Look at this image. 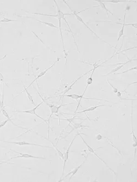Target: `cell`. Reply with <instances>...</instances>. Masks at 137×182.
I'll use <instances>...</instances> for the list:
<instances>
[{"label": "cell", "mask_w": 137, "mask_h": 182, "mask_svg": "<svg viewBox=\"0 0 137 182\" xmlns=\"http://www.w3.org/2000/svg\"><path fill=\"white\" fill-rule=\"evenodd\" d=\"M54 2L55 3V5H56V7L57 8V13L55 15H51V14H42V13H32L33 14H36V15H45V16H47V17H55V18H57L58 20H59V31L61 32V38H62V43H63V50H64V53L65 54V56H66V52H65V48H64V40H63V35H62V28H61V20L62 19H64L65 20V21L66 22V23L67 24L68 26V28L70 30V32L72 34V37H74V34L73 32L71 31V28L68 25V21H67V20L65 19V15H71L72 14V13H64L62 12V11L60 9V8L59 7V6L58 5L57 2L55 1H54Z\"/></svg>", "instance_id": "cell-1"}, {"label": "cell", "mask_w": 137, "mask_h": 182, "mask_svg": "<svg viewBox=\"0 0 137 182\" xmlns=\"http://www.w3.org/2000/svg\"><path fill=\"white\" fill-rule=\"evenodd\" d=\"M63 2H64L65 3V4H66V5H67V6H68L69 7V8L70 9V10L71 11V12H72V13H73V14H74V15H75L76 18H77V19L78 20V21H79L80 22H81V23H82V24H83V25H84V26H85L86 27H87V28H88V29L89 30V31H90V32H92V34H94V35L96 36V37H97L98 38H99V40H102V38H100V37H99V36H98L97 35V34H96V33H95V32H94V31H93V30H91V29H90V28L88 27V26H87V24H86V23H84V21H83V20H82V18H81V17H80V16H79V15H78V14L80 13H81V12H83V11H86V10H87V9H88V8H86V9L85 10L82 11H81V12H76L75 11H73V10H72V9H71V8H70V6H68V4H67V3H66V2H65V1H63Z\"/></svg>", "instance_id": "cell-2"}, {"label": "cell", "mask_w": 137, "mask_h": 182, "mask_svg": "<svg viewBox=\"0 0 137 182\" xmlns=\"http://www.w3.org/2000/svg\"><path fill=\"white\" fill-rule=\"evenodd\" d=\"M42 103H43V101H42L38 105H37V106H35V107H34V108H33V109H30V110H27V111H13V112H17V113H28V114H31L34 115H36L37 118H40V119H42L43 121H44L46 124H47V120H46V119H45L44 118H43L42 117H41L39 115L37 114L36 113V109L38 108L39 106H41V105L42 104Z\"/></svg>", "instance_id": "cell-3"}, {"label": "cell", "mask_w": 137, "mask_h": 182, "mask_svg": "<svg viewBox=\"0 0 137 182\" xmlns=\"http://www.w3.org/2000/svg\"><path fill=\"white\" fill-rule=\"evenodd\" d=\"M80 137H81V138H82V141H83V142H84V144H86V146H87V149H88V150L89 151V152H90V153H92V154H93L94 155L96 156V157L97 158H98V159H99L100 160H101L103 162V163H104V164H105V165H106V167H108V169H109L110 170V171H111L112 172H113L114 175H117L116 172L115 171H113V170H112V169H111V168L108 165V164H107V163H106V162L104 161L103 160V159H102L101 158H100V157H99V156L98 155H97V154H96V152H95V150H94L93 149V148H92L91 147H90L89 145H88V144H87V143L86 142V141H85L84 140V139H83V138L82 136H81V135H80Z\"/></svg>", "instance_id": "cell-4"}, {"label": "cell", "mask_w": 137, "mask_h": 182, "mask_svg": "<svg viewBox=\"0 0 137 182\" xmlns=\"http://www.w3.org/2000/svg\"><path fill=\"white\" fill-rule=\"evenodd\" d=\"M64 96H67V97H70V98H71V99H74V100H77H77L80 99V101L78 102V106H77V108H76V111L75 112V113H76L77 111L78 110L79 105H80V102L81 101V100H82V99H86V100H99V101L103 100H102V99H98L86 98V97H84L83 96H82V95H78L76 94L65 95L64 96Z\"/></svg>", "instance_id": "cell-5"}, {"label": "cell", "mask_w": 137, "mask_h": 182, "mask_svg": "<svg viewBox=\"0 0 137 182\" xmlns=\"http://www.w3.org/2000/svg\"><path fill=\"white\" fill-rule=\"evenodd\" d=\"M80 134H76L75 135V136L74 137V138H73V140H72V141L71 142V143L70 144V145H69V146L68 147V148H67V151L64 153V165H63V173H62V177H61V178H62V177H63V175H64V171H65V166H66V163H67V161L68 160V154H69V150H70V149L71 148V146H72V144L73 143V142L74 141H75V140L76 137H77V136L78 135H79Z\"/></svg>", "instance_id": "cell-6"}, {"label": "cell", "mask_w": 137, "mask_h": 182, "mask_svg": "<svg viewBox=\"0 0 137 182\" xmlns=\"http://www.w3.org/2000/svg\"><path fill=\"white\" fill-rule=\"evenodd\" d=\"M5 143H11V144H15L18 146H25V145H28V146H38V147H44V148H52V147L47 146H42L40 144H37L34 143H28L27 142L25 141H18V142H10V141H3Z\"/></svg>", "instance_id": "cell-7"}, {"label": "cell", "mask_w": 137, "mask_h": 182, "mask_svg": "<svg viewBox=\"0 0 137 182\" xmlns=\"http://www.w3.org/2000/svg\"><path fill=\"white\" fill-rule=\"evenodd\" d=\"M71 104H73V103H68V104H64V105H61L60 106H55L53 105H50V104H48L47 103V105L49 106V107L51 109V114L49 116V119H48V126L49 125V120L51 118V116L54 113H58V111L59 110V109L62 107L63 106H65V105H71Z\"/></svg>", "instance_id": "cell-8"}, {"label": "cell", "mask_w": 137, "mask_h": 182, "mask_svg": "<svg viewBox=\"0 0 137 182\" xmlns=\"http://www.w3.org/2000/svg\"><path fill=\"white\" fill-rule=\"evenodd\" d=\"M13 152H15L16 153H18L19 154H20V155L17 156L15 157L11 158L9 160H12V159H17V158H34V159H46V158H44V157L36 156L30 155V154H27V153H21L18 152H15V151H13Z\"/></svg>", "instance_id": "cell-9"}, {"label": "cell", "mask_w": 137, "mask_h": 182, "mask_svg": "<svg viewBox=\"0 0 137 182\" xmlns=\"http://www.w3.org/2000/svg\"><path fill=\"white\" fill-rule=\"evenodd\" d=\"M0 107H1V112H2V114L3 115L6 117V118H7V119H8L9 120V121H10L12 124H13V125H14L15 126H16V127H18V128H23V129H25V130H27V128H23V127H21V126H19L18 125H16V124H15L14 123L13 121L11 120V118H10V116H9V114H8V113H7V112H6V111L5 110V109L4 108V105H3V101H2V103H1V102H0Z\"/></svg>", "instance_id": "cell-10"}, {"label": "cell", "mask_w": 137, "mask_h": 182, "mask_svg": "<svg viewBox=\"0 0 137 182\" xmlns=\"http://www.w3.org/2000/svg\"><path fill=\"white\" fill-rule=\"evenodd\" d=\"M59 60H60V59H59V58H58V59H57V60L55 61V62H54V63H53V64H52V65H51V66H50L49 68H47V69H46L45 70L43 71L42 72H41V73H40V74L38 75V76H37V77H36V78L33 81H32V82H31V83H30V85H29V86L27 87V89L29 88V87H30V86H31V85H33V83H34L35 81H37V80H38L39 79H40V78L41 77H42V76H43V75H44L45 74H46V73H47V72L48 71V70H49V69H51L52 68H53V67L55 66V65L56 64V63H57V62H58V61H59Z\"/></svg>", "instance_id": "cell-11"}, {"label": "cell", "mask_w": 137, "mask_h": 182, "mask_svg": "<svg viewBox=\"0 0 137 182\" xmlns=\"http://www.w3.org/2000/svg\"><path fill=\"white\" fill-rule=\"evenodd\" d=\"M136 60H137V59H134V60H129L127 61H126V62H123V63H120V64H114V65H113V66H115V65H121L118 66H117V67H116V68H114V69H112V70H111V72H110L109 73H108V74H105V75H104L103 76H106V75H109V74H112V73H115V72H116L117 71H118V70H120L122 68H123V66H124L125 65L127 64L128 63L132 61Z\"/></svg>", "instance_id": "cell-12"}, {"label": "cell", "mask_w": 137, "mask_h": 182, "mask_svg": "<svg viewBox=\"0 0 137 182\" xmlns=\"http://www.w3.org/2000/svg\"><path fill=\"white\" fill-rule=\"evenodd\" d=\"M86 158H87V157H86V159H85V160L83 161V162H82V163L81 164V165H80L78 166H77V167H76V168L74 169L73 170H72L71 171H70V172H68V173L67 174V175H66L64 178H67V177H68V176L69 175H70V178H69V181H70L71 179V178H72V177L73 176H74V175H75L76 173L78 172V171L79 170V169H80L81 167H82V165L84 164V162L86 160Z\"/></svg>", "instance_id": "cell-13"}, {"label": "cell", "mask_w": 137, "mask_h": 182, "mask_svg": "<svg viewBox=\"0 0 137 182\" xmlns=\"http://www.w3.org/2000/svg\"><path fill=\"white\" fill-rule=\"evenodd\" d=\"M99 66H100V65L96 66H94V68H93L92 73H91L90 75L88 78V79H87V85H86V88L84 89V91H83V93L82 94V96H84V93H85V92H86L87 89L88 88V87L89 85H90L91 84H92V83H93V73H94L95 69H96V68H98Z\"/></svg>", "instance_id": "cell-14"}, {"label": "cell", "mask_w": 137, "mask_h": 182, "mask_svg": "<svg viewBox=\"0 0 137 182\" xmlns=\"http://www.w3.org/2000/svg\"><path fill=\"white\" fill-rule=\"evenodd\" d=\"M126 11L125 10V12H124V18H123V24H121V23H115L116 24H120V25H122V27L121 28V29L120 30L119 32H118V38H117V42L119 41V40H120V38H121V37L123 36L124 34V28L125 27V19H126Z\"/></svg>", "instance_id": "cell-15"}, {"label": "cell", "mask_w": 137, "mask_h": 182, "mask_svg": "<svg viewBox=\"0 0 137 182\" xmlns=\"http://www.w3.org/2000/svg\"><path fill=\"white\" fill-rule=\"evenodd\" d=\"M92 70H93V68H92V69H91L90 70H89V71L87 72L86 73H85L84 74H83V75H81V76H80V77H78V78H77V79H76V81H74V83H72V84H71V85H70V87H68V89H67V90H65V91H64V94H63V97H64V96L66 94V93H68V91H69L70 90H71V88H72V87H73V86H74V85L76 83V82H77V81H78V80H80V79L81 78H82L83 77H84V75H86V74H88V73L89 72H90V71H92Z\"/></svg>", "instance_id": "cell-16"}, {"label": "cell", "mask_w": 137, "mask_h": 182, "mask_svg": "<svg viewBox=\"0 0 137 182\" xmlns=\"http://www.w3.org/2000/svg\"><path fill=\"white\" fill-rule=\"evenodd\" d=\"M96 1V2H98L99 5H98V6H94V7H100L101 8H103L104 9H105V10L106 11V12L107 16H108V13H109L110 14H111V15H113V13L106 8V6H105V4H104L103 2H102V1Z\"/></svg>", "instance_id": "cell-17"}, {"label": "cell", "mask_w": 137, "mask_h": 182, "mask_svg": "<svg viewBox=\"0 0 137 182\" xmlns=\"http://www.w3.org/2000/svg\"><path fill=\"white\" fill-rule=\"evenodd\" d=\"M106 106L105 105H98V106H93V107H89L88 108H87V109H85L84 110H83L81 112H77V114H80V113H86L87 112H91V111H94L96 109L99 108V107H102V106Z\"/></svg>", "instance_id": "cell-18"}, {"label": "cell", "mask_w": 137, "mask_h": 182, "mask_svg": "<svg viewBox=\"0 0 137 182\" xmlns=\"http://www.w3.org/2000/svg\"><path fill=\"white\" fill-rule=\"evenodd\" d=\"M46 139H47V140H48L52 144V145H53V146L54 148L56 150V151H57V153H58V155L59 156V157H60L61 158H62V159L64 160V154L62 153V152H61V150H59L57 148V146H55V144H54V143H53L49 139H47V138H46Z\"/></svg>", "instance_id": "cell-19"}, {"label": "cell", "mask_w": 137, "mask_h": 182, "mask_svg": "<svg viewBox=\"0 0 137 182\" xmlns=\"http://www.w3.org/2000/svg\"><path fill=\"white\" fill-rule=\"evenodd\" d=\"M24 90H25V92H26V93H27V98H28L29 100L30 101V102H31L33 104V105H34L35 106H36V105H35V103L34 101V99H33V97H32L31 95L28 92L27 89L26 87H25V85H24Z\"/></svg>", "instance_id": "cell-20"}, {"label": "cell", "mask_w": 137, "mask_h": 182, "mask_svg": "<svg viewBox=\"0 0 137 182\" xmlns=\"http://www.w3.org/2000/svg\"><path fill=\"white\" fill-rule=\"evenodd\" d=\"M81 124H82V122H81V123H79V124H74V128L72 129V130H71V131L69 133V134H70V133H71L72 131H74V130H75V129H77V128H85V127H89L88 126H83V125H81Z\"/></svg>", "instance_id": "cell-21"}, {"label": "cell", "mask_w": 137, "mask_h": 182, "mask_svg": "<svg viewBox=\"0 0 137 182\" xmlns=\"http://www.w3.org/2000/svg\"><path fill=\"white\" fill-rule=\"evenodd\" d=\"M37 20V21L40 22V23H42V24H45V25H47V26H49V27H55V28H58V27H57V26H55V25H54L53 24H52V23H46V22H44V21H41V20Z\"/></svg>", "instance_id": "cell-22"}, {"label": "cell", "mask_w": 137, "mask_h": 182, "mask_svg": "<svg viewBox=\"0 0 137 182\" xmlns=\"http://www.w3.org/2000/svg\"><path fill=\"white\" fill-rule=\"evenodd\" d=\"M102 2H111V3H118V2H130V1H120V0H117V1H115V0H110V1H102Z\"/></svg>", "instance_id": "cell-23"}, {"label": "cell", "mask_w": 137, "mask_h": 182, "mask_svg": "<svg viewBox=\"0 0 137 182\" xmlns=\"http://www.w3.org/2000/svg\"><path fill=\"white\" fill-rule=\"evenodd\" d=\"M75 119V117H73V118H66V119H59V120H66V121H68V126H70V123L72 122V121H74V120Z\"/></svg>", "instance_id": "cell-24"}, {"label": "cell", "mask_w": 137, "mask_h": 182, "mask_svg": "<svg viewBox=\"0 0 137 182\" xmlns=\"http://www.w3.org/2000/svg\"><path fill=\"white\" fill-rule=\"evenodd\" d=\"M17 21L16 20H11L7 18H3L2 20H0V23H8V22H12V21Z\"/></svg>", "instance_id": "cell-25"}, {"label": "cell", "mask_w": 137, "mask_h": 182, "mask_svg": "<svg viewBox=\"0 0 137 182\" xmlns=\"http://www.w3.org/2000/svg\"><path fill=\"white\" fill-rule=\"evenodd\" d=\"M137 69V66H134V67H133V68H130L129 69H128V70H127V71H123V72H120V73H116V74H123V73H124L128 72H129V71H132V70H134V69Z\"/></svg>", "instance_id": "cell-26"}, {"label": "cell", "mask_w": 137, "mask_h": 182, "mask_svg": "<svg viewBox=\"0 0 137 182\" xmlns=\"http://www.w3.org/2000/svg\"><path fill=\"white\" fill-rule=\"evenodd\" d=\"M107 82L109 83V84L110 85L112 89H113V93H116V94L117 93L118 91V89H117L116 88L114 87V86H113V85H112V84L110 83L109 81H108V80H107Z\"/></svg>", "instance_id": "cell-27"}, {"label": "cell", "mask_w": 137, "mask_h": 182, "mask_svg": "<svg viewBox=\"0 0 137 182\" xmlns=\"http://www.w3.org/2000/svg\"><path fill=\"white\" fill-rule=\"evenodd\" d=\"M8 121H9L8 119H7V120H6L2 121V122H1V124H0V129L2 128H3V126H5L6 125V124H7Z\"/></svg>", "instance_id": "cell-28"}, {"label": "cell", "mask_w": 137, "mask_h": 182, "mask_svg": "<svg viewBox=\"0 0 137 182\" xmlns=\"http://www.w3.org/2000/svg\"><path fill=\"white\" fill-rule=\"evenodd\" d=\"M102 138V135H98L96 136V139L97 140H100Z\"/></svg>", "instance_id": "cell-29"}, {"label": "cell", "mask_w": 137, "mask_h": 182, "mask_svg": "<svg viewBox=\"0 0 137 182\" xmlns=\"http://www.w3.org/2000/svg\"><path fill=\"white\" fill-rule=\"evenodd\" d=\"M116 94L117 96L118 97H119L121 100H122V97H121V93H120V91H118Z\"/></svg>", "instance_id": "cell-30"}, {"label": "cell", "mask_w": 137, "mask_h": 182, "mask_svg": "<svg viewBox=\"0 0 137 182\" xmlns=\"http://www.w3.org/2000/svg\"><path fill=\"white\" fill-rule=\"evenodd\" d=\"M0 163H9V164H13V163H11L10 162H8L5 161H0Z\"/></svg>", "instance_id": "cell-31"}]
</instances>
